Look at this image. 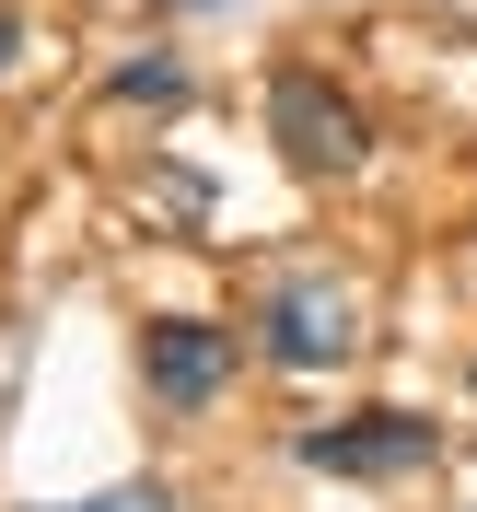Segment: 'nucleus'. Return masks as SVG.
I'll return each mask as SVG.
<instances>
[{"mask_svg": "<svg viewBox=\"0 0 477 512\" xmlns=\"http://www.w3.org/2000/svg\"><path fill=\"white\" fill-rule=\"evenodd\" d=\"M268 140H280L291 175H361V152H373L361 105L338 94L326 70H280V82H268Z\"/></svg>", "mask_w": 477, "mask_h": 512, "instance_id": "obj_1", "label": "nucleus"}, {"mask_svg": "<svg viewBox=\"0 0 477 512\" xmlns=\"http://www.w3.org/2000/svg\"><path fill=\"white\" fill-rule=\"evenodd\" d=\"M256 350L280 361V373H338V361L361 350L350 280H280L268 303H256Z\"/></svg>", "mask_w": 477, "mask_h": 512, "instance_id": "obj_2", "label": "nucleus"}, {"mask_svg": "<svg viewBox=\"0 0 477 512\" xmlns=\"http://www.w3.org/2000/svg\"><path fill=\"white\" fill-rule=\"evenodd\" d=\"M303 466L315 478H419L431 454H443V431L419 408H361V419H326V431H303Z\"/></svg>", "mask_w": 477, "mask_h": 512, "instance_id": "obj_3", "label": "nucleus"}, {"mask_svg": "<svg viewBox=\"0 0 477 512\" xmlns=\"http://www.w3.org/2000/svg\"><path fill=\"white\" fill-rule=\"evenodd\" d=\"M140 384H152L163 408H210L233 384V326H210V315H152L140 326Z\"/></svg>", "mask_w": 477, "mask_h": 512, "instance_id": "obj_4", "label": "nucleus"}, {"mask_svg": "<svg viewBox=\"0 0 477 512\" xmlns=\"http://www.w3.org/2000/svg\"><path fill=\"white\" fill-rule=\"evenodd\" d=\"M105 94H117V105H152V117H175V105H187V59H175V47L117 59V70H105Z\"/></svg>", "mask_w": 477, "mask_h": 512, "instance_id": "obj_5", "label": "nucleus"}, {"mask_svg": "<svg viewBox=\"0 0 477 512\" xmlns=\"http://www.w3.org/2000/svg\"><path fill=\"white\" fill-rule=\"evenodd\" d=\"M59 512H175V489L140 478V489H94V501H59Z\"/></svg>", "mask_w": 477, "mask_h": 512, "instance_id": "obj_6", "label": "nucleus"}, {"mask_svg": "<svg viewBox=\"0 0 477 512\" xmlns=\"http://www.w3.org/2000/svg\"><path fill=\"white\" fill-rule=\"evenodd\" d=\"M24 59V12H12V0H0V70Z\"/></svg>", "mask_w": 477, "mask_h": 512, "instance_id": "obj_7", "label": "nucleus"}, {"mask_svg": "<svg viewBox=\"0 0 477 512\" xmlns=\"http://www.w3.org/2000/svg\"><path fill=\"white\" fill-rule=\"evenodd\" d=\"M175 12H233V0H175Z\"/></svg>", "mask_w": 477, "mask_h": 512, "instance_id": "obj_8", "label": "nucleus"}]
</instances>
